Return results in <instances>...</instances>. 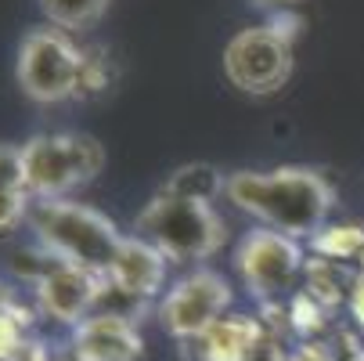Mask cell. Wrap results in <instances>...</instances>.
I'll return each instance as SVG.
<instances>
[{
  "label": "cell",
  "mask_w": 364,
  "mask_h": 361,
  "mask_svg": "<svg viewBox=\"0 0 364 361\" xmlns=\"http://www.w3.org/2000/svg\"><path fill=\"white\" fill-rule=\"evenodd\" d=\"M228 199L242 214L289 239H314L332 214L336 192L310 167L278 170H235L224 184Z\"/></svg>",
  "instance_id": "obj_1"
},
{
  "label": "cell",
  "mask_w": 364,
  "mask_h": 361,
  "mask_svg": "<svg viewBox=\"0 0 364 361\" xmlns=\"http://www.w3.org/2000/svg\"><path fill=\"white\" fill-rule=\"evenodd\" d=\"M33 235L43 253H50L62 264H76L97 275H109V264L116 261V249L127 235H119L116 221L101 210L76 199H50L33 202L29 214Z\"/></svg>",
  "instance_id": "obj_2"
},
{
  "label": "cell",
  "mask_w": 364,
  "mask_h": 361,
  "mask_svg": "<svg viewBox=\"0 0 364 361\" xmlns=\"http://www.w3.org/2000/svg\"><path fill=\"white\" fill-rule=\"evenodd\" d=\"M134 228L144 242H151L173 264L205 261V256H213L228 239V224L213 210V202L177 195L170 188L155 192L144 202V210L137 214Z\"/></svg>",
  "instance_id": "obj_3"
},
{
  "label": "cell",
  "mask_w": 364,
  "mask_h": 361,
  "mask_svg": "<svg viewBox=\"0 0 364 361\" xmlns=\"http://www.w3.org/2000/svg\"><path fill=\"white\" fill-rule=\"evenodd\" d=\"M101 167H105V148L90 134L76 130H55L36 134L22 145V170L33 202L69 199L73 192L87 188Z\"/></svg>",
  "instance_id": "obj_4"
},
{
  "label": "cell",
  "mask_w": 364,
  "mask_h": 361,
  "mask_svg": "<svg viewBox=\"0 0 364 361\" xmlns=\"http://www.w3.org/2000/svg\"><path fill=\"white\" fill-rule=\"evenodd\" d=\"M299 19L289 11L271 15L264 26H249L235 33L224 47V76L235 90L267 98L278 94L292 76V40Z\"/></svg>",
  "instance_id": "obj_5"
},
{
  "label": "cell",
  "mask_w": 364,
  "mask_h": 361,
  "mask_svg": "<svg viewBox=\"0 0 364 361\" xmlns=\"http://www.w3.org/2000/svg\"><path fill=\"white\" fill-rule=\"evenodd\" d=\"M80 73H83V47L73 43L62 29H29L18 47V87L36 105H58L80 94Z\"/></svg>",
  "instance_id": "obj_6"
},
{
  "label": "cell",
  "mask_w": 364,
  "mask_h": 361,
  "mask_svg": "<svg viewBox=\"0 0 364 361\" xmlns=\"http://www.w3.org/2000/svg\"><path fill=\"white\" fill-rule=\"evenodd\" d=\"M235 268L245 282V289L264 303V307H282L296 289V278L303 275L306 261L296 239L278 235L271 228H256L249 231L238 249H235Z\"/></svg>",
  "instance_id": "obj_7"
},
{
  "label": "cell",
  "mask_w": 364,
  "mask_h": 361,
  "mask_svg": "<svg viewBox=\"0 0 364 361\" xmlns=\"http://www.w3.org/2000/svg\"><path fill=\"white\" fill-rule=\"evenodd\" d=\"M231 307V282L217 271H191L159 303V322L170 336L195 343L210 333Z\"/></svg>",
  "instance_id": "obj_8"
},
{
  "label": "cell",
  "mask_w": 364,
  "mask_h": 361,
  "mask_svg": "<svg viewBox=\"0 0 364 361\" xmlns=\"http://www.w3.org/2000/svg\"><path fill=\"white\" fill-rule=\"evenodd\" d=\"M109 278L76 268V264H62L50 256V264L33 278V303L36 311L58 325H80L83 318L94 315V303L105 296Z\"/></svg>",
  "instance_id": "obj_9"
},
{
  "label": "cell",
  "mask_w": 364,
  "mask_h": 361,
  "mask_svg": "<svg viewBox=\"0 0 364 361\" xmlns=\"http://www.w3.org/2000/svg\"><path fill=\"white\" fill-rule=\"evenodd\" d=\"M69 354L76 361H137L144 354V336L137 322L119 311H94L73 325Z\"/></svg>",
  "instance_id": "obj_10"
},
{
  "label": "cell",
  "mask_w": 364,
  "mask_h": 361,
  "mask_svg": "<svg viewBox=\"0 0 364 361\" xmlns=\"http://www.w3.org/2000/svg\"><path fill=\"white\" fill-rule=\"evenodd\" d=\"M274 336L267 333V325L249 315H231L220 318L205 336L195 340L198 347V361H282L285 354L271 347Z\"/></svg>",
  "instance_id": "obj_11"
},
{
  "label": "cell",
  "mask_w": 364,
  "mask_h": 361,
  "mask_svg": "<svg viewBox=\"0 0 364 361\" xmlns=\"http://www.w3.org/2000/svg\"><path fill=\"white\" fill-rule=\"evenodd\" d=\"M166 256L144 242L141 235H130L119 242L116 261L109 264V289H116L127 300H151L166 282Z\"/></svg>",
  "instance_id": "obj_12"
},
{
  "label": "cell",
  "mask_w": 364,
  "mask_h": 361,
  "mask_svg": "<svg viewBox=\"0 0 364 361\" xmlns=\"http://www.w3.org/2000/svg\"><path fill=\"white\" fill-rule=\"evenodd\" d=\"M33 214V195L22 170V148L0 145V235L15 231Z\"/></svg>",
  "instance_id": "obj_13"
},
{
  "label": "cell",
  "mask_w": 364,
  "mask_h": 361,
  "mask_svg": "<svg viewBox=\"0 0 364 361\" xmlns=\"http://www.w3.org/2000/svg\"><path fill=\"white\" fill-rule=\"evenodd\" d=\"M353 271L339 261H325V256H314L303 268V293L310 300H318L325 311H336L339 303L350 300V286H353Z\"/></svg>",
  "instance_id": "obj_14"
},
{
  "label": "cell",
  "mask_w": 364,
  "mask_h": 361,
  "mask_svg": "<svg viewBox=\"0 0 364 361\" xmlns=\"http://www.w3.org/2000/svg\"><path fill=\"white\" fill-rule=\"evenodd\" d=\"M112 0H40L43 19L62 33H83L101 22Z\"/></svg>",
  "instance_id": "obj_15"
},
{
  "label": "cell",
  "mask_w": 364,
  "mask_h": 361,
  "mask_svg": "<svg viewBox=\"0 0 364 361\" xmlns=\"http://www.w3.org/2000/svg\"><path fill=\"white\" fill-rule=\"evenodd\" d=\"M310 253L325 256V261H360L364 253V228L360 224H325L314 239H310Z\"/></svg>",
  "instance_id": "obj_16"
},
{
  "label": "cell",
  "mask_w": 364,
  "mask_h": 361,
  "mask_svg": "<svg viewBox=\"0 0 364 361\" xmlns=\"http://www.w3.org/2000/svg\"><path fill=\"white\" fill-rule=\"evenodd\" d=\"M282 318H285L289 329H292L296 336H303V340H318V333L328 325V311H325L318 300H310L303 289H296V293L285 300Z\"/></svg>",
  "instance_id": "obj_17"
},
{
  "label": "cell",
  "mask_w": 364,
  "mask_h": 361,
  "mask_svg": "<svg viewBox=\"0 0 364 361\" xmlns=\"http://www.w3.org/2000/svg\"><path fill=\"white\" fill-rule=\"evenodd\" d=\"M224 177L210 167V163H195V167H181L163 188L177 192V195H191V199H205V202H213L220 192H224Z\"/></svg>",
  "instance_id": "obj_18"
},
{
  "label": "cell",
  "mask_w": 364,
  "mask_h": 361,
  "mask_svg": "<svg viewBox=\"0 0 364 361\" xmlns=\"http://www.w3.org/2000/svg\"><path fill=\"white\" fill-rule=\"evenodd\" d=\"M109 62L101 51H83V73H80V98L87 94H97V90H105L109 87Z\"/></svg>",
  "instance_id": "obj_19"
},
{
  "label": "cell",
  "mask_w": 364,
  "mask_h": 361,
  "mask_svg": "<svg viewBox=\"0 0 364 361\" xmlns=\"http://www.w3.org/2000/svg\"><path fill=\"white\" fill-rule=\"evenodd\" d=\"M282 361H336V350L328 343H321V340H303L299 347L285 350Z\"/></svg>",
  "instance_id": "obj_20"
},
{
  "label": "cell",
  "mask_w": 364,
  "mask_h": 361,
  "mask_svg": "<svg viewBox=\"0 0 364 361\" xmlns=\"http://www.w3.org/2000/svg\"><path fill=\"white\" fill-rule=\"evenodd\" d=\"M346 307H350L353 322L364 329V271H357V278H353V286H350V300H346Z\"/></svg>",
  "instance_id": "obj_21"
},
{
  "label": "cell",
  "mask_w": 364,
  "mask_h": 361,
  "mask_svg": "<svg viewBox=\"0 0 364 361\" xmlns=\"http://www.w3.org/2000/svg\"><path fill=\"white\" fill-rule=\"evenodd\" d=\"M249 4H256V8H271V11L278 15V11H285L289 4H299V0H249Z\"/></svg>",
  "instance_id": "obj_22"
},
{
  "label": "cell",
  "mask_w": 364,
  "mask_h": 361,
  "mask_svg": "<svg viewBox=\"0 0 364 361\" xmlns=\"http://www.w3.org/2000/svg\"><path fill=\"white\" fill-rule=\"evenodd\" d=\"M346 361H364V347H353V350H350V357H346Z\"/></svg>",
  "instance_id": "obj_23"
},
{
  "label": "cell",
  "mask_w": 364,
  "mask_h": 361,
  "mask_svg": "<svg viewBox=\"0 0 364 361\" xmlns=\"http://www.w3.org/2000/svg\"><path fill=\"white\" fill-rule=\"evenodd\" d=\"M40 361H76V357H73V354H69V357H55V354H43Z\"/></svg>",
  "instance_id": "obj_24"
},
{
  "label": "cell",
  "mask_w": 364,
  "mask_h": 361,
  "mask_svg": "<svg viewBox=\"0 0 364 361\" xmlns=\"http://www.w3.org/2000/svg\"><path fill=\"white\" fill-rule=\"evenodd\" d=\"M360 271H364V253H360Z\"/></svg>",
  "instance_id": "obj_25"
}]
</instances>
